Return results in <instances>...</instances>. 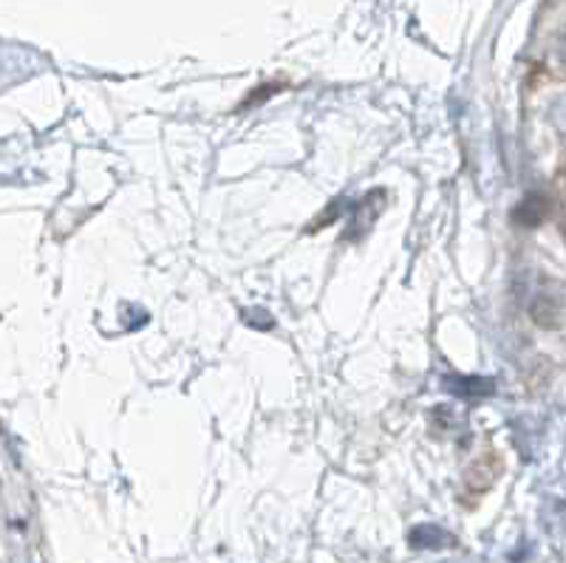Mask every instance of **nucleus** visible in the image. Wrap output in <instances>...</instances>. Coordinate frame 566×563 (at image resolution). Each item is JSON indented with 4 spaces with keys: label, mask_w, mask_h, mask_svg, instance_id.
I'll return each mask as SVG.
<instances>
[{
    "label": "nucleus",
    "mask_w": 566,
    "mask_h": 563,
    "mask_svg": "<svg viewBox=\"0 0 566 563\" xmlns=\"http://www.w3.org/2000/svg\"><path fill=\"white\" fill-rule=\"evenodd\" d=\"M558 58H560V63L566 65V29L560 32V38H558Z\"/></svg>",
    "instance_id": "f257e3e1"
}]
</instances>
